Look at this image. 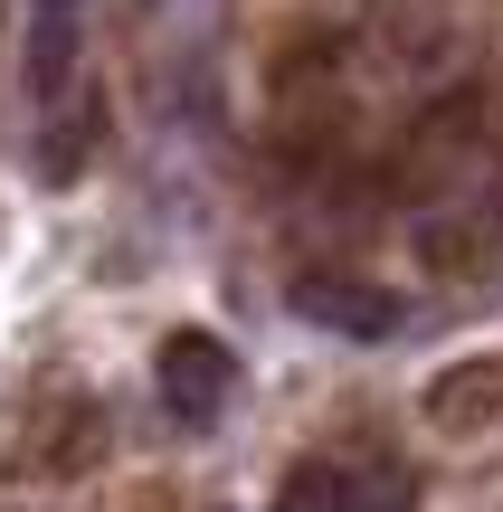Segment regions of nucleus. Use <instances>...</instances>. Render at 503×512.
<instances>
[{
	"label": "nucleus",
	"mask_w": 503,
	"mask_h": 512,
	"mask_svg": "<svg viewBox=\"0 0 503 512\" xmlns=\"http://www.w3.org/2000/svg\"><path fill=\"white\" fill-rule=\"evenodd\" d=\"M76 57H86V0H29V38H19L29 105H67Z\"/></svg>",
	"instance_id": "nucleus-5"
},
{
	"label": "nucleus",
	"mask_w": 503,
	"mask_h": 512,
	"mask_svg": "<svg viewBox=\"0 0 503 512\" xmlns=\"http://www.w3.org/2000/svg\"><path fill=\"white\" fill-rule=\"evenodd\" d=\"M295 313L333 342H399L409 332V304L371 275H295Z\"/></svg>",
	"instance_id": "nucleus-4"
},
{
	"label": "nucleus",
	"mask_w": 503,
	"mask_h": 512,
	"mask_svg": "<svg viewBox=\"0 0 503 512\" xmlns=\"http://www.w3.org/2000/svg\"><path fill=\"white\" fill-rule=\"evenodd\" d=\"M503 418V361H456L428 380V427L437 437H485Z\"/></svg>",
	"instance_id": "nucleus-6"
},
{
	"label": "nucleus",
	"mask_w": 503,
	"mask_h": 512,
	"mask_svg": "<svg viewBox=\"0 0 503 512\" xmlns=\"http://www.w3.org/2000/svg\"><path fill=\"white\" fill-rule=\"evenodd\" d=\"M409 256H418V275H437V285H485V275L503 266V200H437V209H418Z\"/></svg>",
	"instance_id": "nucleus-2"
},
{
	"label": "nucleus",
	"mask_w": 503,
	"mask_h": 512,
	"mask_svg": "<svg viewBox=\"0 0 503 512\" xmlns=\"http://www.w3.org/2000/svg\"><path fill=\"white\" fill-rule=\"evenodd\" d=\"M418 484L390 456H295L266 512H409Z\"/></svg>",
	"instance_id": "nucleus-1"
},
{
	"label": "nucleus",
	"mask_w": 503,
	"mask_h": 512,
	"mask_svg": "<svg viewBox=\"0 0 503 512\" xmlns=\"http://www.w3.org/2000/svg\"><path fill=\"white\" fill-rule=\"evenodd\" d=\"M152 399L171 408V427H219L238 399V351L219 332H171L152 351Z\"/></svg>",
	"instance_id": "nucleus-3"
}]
</instances>
